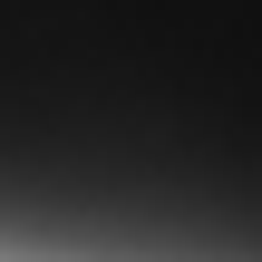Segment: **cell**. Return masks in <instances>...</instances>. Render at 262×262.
Wrapping results in <instances>:
<instances>
[{
  "label": "cell",
  "instance_id": "cell-1",
  "mask_svg": "<svg viewBox=\"0 0 262 262\" xmlns=\"http://www.w3.org/2000/svg\"><path fill=\"white\" fill-rule=\"evenodd\" d=\"M0 262H262V0H0Z\"/></svg>",
  "mask_w": 262,
  "mask_h": 262
}]
</instances>
